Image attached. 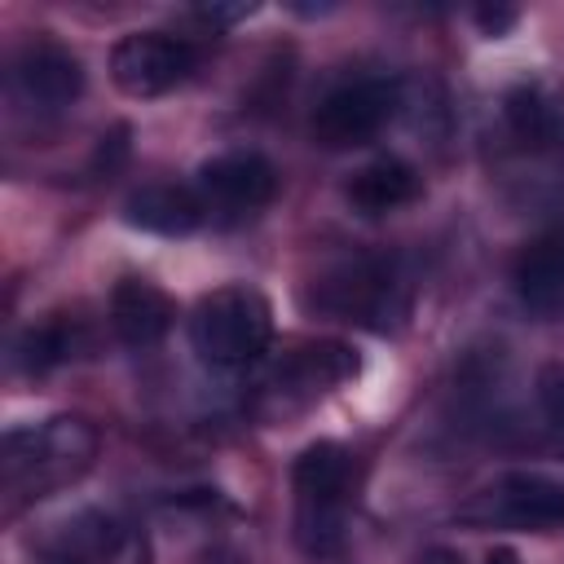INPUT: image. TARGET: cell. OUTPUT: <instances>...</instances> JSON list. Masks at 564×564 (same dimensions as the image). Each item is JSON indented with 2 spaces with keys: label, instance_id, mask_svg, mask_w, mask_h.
<instances>
[{
  "label": "cell",
  "instance_id": "obj_1",
  "mask_svg": "<svg viewBox=\"0 0 564 564\" xmlns=\"http://www.w3.org/2000/svg\"><path fill=\"white\" fill-rule=\"evenodd\" d=\"M97 458V427L79 414H57L31 427H13L0 454L4 511L18 516L26 502L75 485Z\"/></svg>",
  "mask_w": 564,
  "mask_h": 564
},
{
  "label": "cell",
  "instance_id": "obj_2",
  "mask_svg": "<svg viewBox=\"0 0 564 564\" xmlns=\"http://www.w3.org/2000/svg\"><path fill=\"white\" fill-rule=\"evenodd\" d=\"M357 458L339 441H313L291 463L295 485V533L308 555H330L344 538V511L357 494Z\"/></svg>",
  "mask_w": 564,
  "mask_h": 564
},
{
  "label": "cell",
  "instance_id": "obj_3",
  "mask_svg": "<svg viewBox=\"0 0 564 564\" xmlns=\"http://www.w3.org/2000/svg\"><path fill=\"white\" fill-rule=\"evenodd\" d=\"M194 352L212 366H247L273 339V304L256 286H216L189 317Z\"/></svg>",
  "mask_w": 564,
  "mask_h": 564
},
{
  "label": "cell",
  "instance_id": "obj_4",
  "mask_svg": "<svg viewBox=\"0 0 564 564\" xmlns=\"http://www.w3.org/2000/svg\"><path fill=\"white\" fill-rule=\"evenodd\" d=\"M198 66V48L172 31H132L110 48V79L123 97H163L189 79Z\"/></svg>",
  "mask_w": 564,
  "mask_h": 564
},
{
  "label": "cell",
  "instance_id": "obj_5",
  "mask_svg": "<svg viewBox=\"0 0 564 564\" xmlns=\"http://www.w3.org/2000/svg\"><path fill=\"white\" fill-rule=\"evenodd\" d=\"M397 110V84L388 79H352L322 97L313 110V137L326 150H352L379 137V128Z\"/></svg>",
  "mask_w": 564,
  "mask_h": 564
},
{
  "label": "cell",
  "instance_id": "obj_6",
  "mask_svg": "<svg viewBox=\"0 0 564 564\" xmlns=\"http://www.w3.org/2000/svg\"><path fill=\"white\" fill-rule=\"evenodd\" d=\"M203 203H216L225 212H256L273 203L278 194V167L256 150H229L198 167Z\"/></svg>",
  "mask_w": 564,
  "mask_h": 564
},
{
  "label": "cell",
  "instance_id": "obj_7",
  "mask_svg": "<svg viewBox=\"0 0 564 564\" xmlns=\"http://www.w3.org/2000/svg\"><path fill=\"white\" fill-rule=\"evenodd\" d=\"M13 84L26 101L62 110L84 93V62L57 40H31L13 57Z\"/></svg>",
  "mask_w": 564,
  "mask_h": 564
},
{
  "label": "cell",
  "instance_id": "obj_8",
  "mask_svg": "<svg viewBox=\"0 0 564 564\" xmlns=\"http://www.w3.org/2000/svg\"><path fill=\"white\" fill-rule=\"evenodd\" d=\"M176 322V300L145 282V278H119L110 291V326L128 348H150L159 344Z\"/></svg>",
  "mask_w": 564,
  "mask_h": 564
},
{
  "label": "cell",
  "instance_id": "obj_9",
  "mask_svg": "<svg viewBox=\"0 0 564 564\" xmlns=\"http://www.w3.org/2000/svg\"><path fill=\"white\" fill-rule=\"evenodd\" d=\"M203 212H207V203L185 185H141L123 203L128 225H137L145 234H163V238L194 234L203 225Z\"/></svg>",
  "mask_w": 564,
  "mask_h": 564
},
{
  "label": "cell",
  "instance_id": "obj_10",
  "mask_svg": "<svg viewBox=\"0 0 564 564\" xmlns=\"http://www.w3.org/2000/svg\"><path fill=\"white\" fill-rule=\"evenodd\" d=\"M498 507L520 529H564V480L546 471H507Z\"/></svg>",
  "mask_w": 564,
  "mask_h": 564
},
{
  "label": "cell",
  "instance_id": "obj_11",
  "mask_svg": "<svg viewBox=\"0 0 564 564\" xmlns=\"http://www.w3.org/2000/svg\"><path fill=\"white\" fill-rule=\"evenodd\" d=\"M344 194L361 216H388V212L410 207L423 194V176L405 159H375L361 172H352Z\"/></svg>",
  "mask_w": 564,
  "mask_h": 564
},
{
  "label": "cell",
  "instance_id": "obj_12",
  "mask_svg": "<svg viewBox=\"0 0 564 564\" xmlns=\"http://www.w3.org/2000/svg\"><path fill=\"white\" fill-rule=\"evenodd\" d=\"M115 546H119V524L101 511H79L57 529L48 555L53 564H106Z\"/></svg>",
  "mask_w": 564,
  "mask_h": 564
},
{
  "label": "cell",
  "instance_id": "obj_13",
  "mask_svg": "<svg viewBox=\"0 0 564 564\" xmlns=\"http://www.w3.org/2000/svg\"><path fill=\"white\" fill-rule=\"evenodd\" d=\"M516 282L529 300H542V295H560L564 291V225L538 234L520 260H516Z\"/></svg>",
  "mask_w": 564,
  "mask_h": 564
},
{
  "label": "cell",
  "instance_id": "obj_14",
  "mask_svg": "<svg viewBox=\"0 0 564 564\" xmlns=\"http://www.w3.org/2000/svg\"><path fill=\"white\" fill-rule=\"evenodd\" d=\"M79 348V322L62 317V313H48L44 322H35L22 339H18V361L26 370H48V366H62L70 361Z\"/></svg>",
  "mask_w": 564,
  "mask_h": 564
},
{
  "label": "cell",
  "instance_id": "obj_15",
  "mask_svg": "<svg viewBox=\"0 0 564 564\" xmlns=\"http://www.w3.org/2000/svg\"><path fill=\"white\" fill-rule=\"evenodd\" d=\"M286 370L300 379V388H308V392H326V388H335V383H344V379L357 375V352H352L348 344L322 339V344L300 348V352L286 361Z\"/></svg>",
  "mask_w": 564,
  "mask_h": 564
},
{
  "label": "cell",
  "instance_id": "obj_16",
  "mask_svg": "<svg viewBox=\"0 0 564 564\" xmlns=\"http://www.w3.org/2000/svg\"><path fill=\"white\" fill-rule=\"evenodd\" d=\"M502 110H507V123H511V132H516L520 141L546 145V141L560 132V115H555V106H551L533 84L511 88L507 101H502Z\"/></svg>",
  "mask_w": 564,
  "mask_h": 564
},
{
  "label": "cell",
  "instance_id": "obj_17",
  "mask_svg": "<svg viewBox=\"0 0 564 564\" xmlns=\"http://www.w3.org/2000/svg\"><path fill=\"white\" fill-rule=\"evenodd\" d=\"M476 22L485 35H502L516 22V9H476Z\"/></svg>",
  "mask_w": 564,
  "mask_h": 564
},
{
  "label": "cell",
  "instance_id": "obj_18",
  "mask_svg": "<svg viewBox=\"0 0 564 564\" xmlns=\"http://www.w3.org/2000/svg\"><path fill=\"white\" fill-rule=\"evenodd\" d=\"M247 13H251V9H242V4H238V9H216V4H212V9H194V18H198V22H207L212 31H216V26H229V22L247 18Z\"/></svg>",
  "mask_w": 564,
  "mask_h": 564
},
{
  "label": "cell",
  "instance_id": "obj_19",
  "mask_svg": "<svg viewBox=\"0 0 564 564\" xmlns=\"http://www.w3.org/2000/svg\"><path fill=\"white\" fill-rule=\"evenodd\" d=\"M419 564H463V555L449 551V546H427V551L419 555Z\"/></svg>",
  "mask_w": 564,
  "mask_h": 564
},
{
  "label": "cell",
  "instance_id": "obj_20",
  "mask_svg": "<svg viewBox=\"0 0 564 564\" xmlns=\"http://www.w3.org/2000/svg\"><path fill=\"white\" fill-rule=\"evenodd\" d=\"M485 564H520V555H516L511 546H489V555H485Z\"/></svg>",
  "mask_w": 564,
  "mask_h": 564
}]
</instances>
